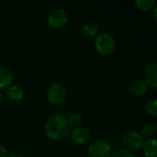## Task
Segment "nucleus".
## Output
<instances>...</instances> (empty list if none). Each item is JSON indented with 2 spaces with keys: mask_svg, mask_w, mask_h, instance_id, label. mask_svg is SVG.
I'll list each match as a JSON object with an SVG mask.
<instances>
[{
  "mask_svg": "<svg viewBox=\"0 0 157 157\" xmlns=\"http://www.w3.org/2000/svg\"><path fill=\"white\" fill-rule=\"evenodd\" d=\"M68 122L70 126H74V127H78V125H80V123L82 122V117L80 114L78 113H73L70 115Z\"/></svg>",
  "mask_w": 157,
  "mask_h": 157,
  "instance_id": "18",
  "label": "nucleus"
},
{
  "mask_svg": "<svg viewBox=\"0 0 157 157\" xmlns=\"http://www.w3.org/2000/svg\"><path fill=\"white\" fill-rule=\"evenodd\" d=\"M129 89L131 91V93L135 96V97H142L144 95H145L148 92L149 86L146 84V82L144 80L142 79H136L134 81H132L129 86Z\"/></svg>",
  "mask_w": 157,
  "mask_h": 157,
  "instance_id": "9",
  "label": "nucleus"
},
{
  "mask_svg": "<svg viewBox=\"0 0 157 157\" xmlns=\"http://www.w3.org/2000/svg\"><path fill=\"white\" fill-rule=\"evenodd\" d=\"M115 40L109 32H101L97 35L95 40V47L97 52L101 55H109L115 50Z\"/></svg>",
  "mask_w": 157,
  "mask_h": 157,
  "instance_id": "2",
  "label": "nucleus"
},
{
  "mask_svg": "<svg viewBox=\"0 0 157 157\" xmlns=\"http://www.w3.org/2000/svg\"><path fill=\"white\" fill-rule=\"evenodd\" d=\"M13 81L12 72L6 67H0V89L8 88Z\"/></svg>",
  "mask_w": 157,
  "mask_h": 157,
  "instance_id": "10",
  "label": "nucleus"
},
{
  "mask_svg": "<svg viewBox=\"0 0 157 157\" xmlns=\"http://www.w3.org/2000/svg\"><path fill=\"white\" fill-rule=\"evenodd\" d=\"M83 31L87 37H96L98 33V26L92 21L86 22L83 26Z\"/></svg>",
  "mask_w": 157,
  "mask_h": 157,
  "instance_id": "13",
  "label": "nucleus"
},
{
  "mask_svg": "<svg viewBox=\"0 0 157 157\" xmlns=\"http://www.w3.org/2000/svg\"><path fill=\"white\" fill-rule=\"evenodd\" d=\"M109 157H136V155L132 152L125 148H120L115 150L112 154H110Z\"/></svg>",
  "mask_w": 157,
  "mask_h": 157,
  "instance_id": "17",
  "label": "nucleus"
},
{
  "mask_svg": "<svg viewBox=\"0 0 157 157\" xmlns=\"http://www.w3.org/2000/svg\"><path fill=\"white\" fill-rule=\"evenodd\" d=\"M78 157H86V156H78Z\"/></svg>",
  "mask_w": 157,
  "mask_h": 157,
  "instance_id": "23",
  "label": "nucleus"
},
{
  "mask_svg": "<svg viewBox=\"0 0 157 157\" xmlns=\"http://www.w3.org/2000/svg\"><path fill=\"white\" fill-rule=\"evenodd\" d=\"M156 14H157V9H156V7H155V8L154 9V17H155V20L157 19Z\"/></svg>",
  "mask_w": 157,
  "mask_h": 157,
  "instance_id": "20",
  "label": "nucleus"
},
{
  "mask_svg": "<svg viewBox=\"0 0 157 157\" xmlns=\"http://www.w3.org/2000/svg\"><path fill=\"white\" fill-rule=\"evenodd\" d=\"M144 143V139L142 134L136 131H131L126 132L122 137V144L126 147L125 149L131 150H138L143 147Z\"/></svg>",
  "mask_w": 157,
  "mask_h": 157,
  "instance_id": "5",
  "label": "nucleus"
},
{
  "mask_svg": "<svg viewBox=\"0 0 157 157\" xmlns=\"http://www.w3.org/2000/svg\"><path fill=\"white\" fill-rule=\"evenodd\" d=\"M91 138L90 132L85 127H75L71 132V139L76 145H84L89 142Z\"/></svg>",
  "mask_w": 157,
  "mask_h": 157,
  "instance_id": "7",
  "label": "nucleus"
},
{
  "mask_svg": "<svg viewBox=\"0 0 157 157\" xmlns=\"http://www.w3.org/2000/svg\"><path fill=\"white\" fill-rule=\"evenodd\" d=\"M0 157H6V150L3 145H0Z\"/></svg>",
  "mask_w": 157,
  "mask_h": 157,
  "instance_id": "19",
  "label": "nucleus"
},
{
  "mask_svg": "<svg viewBox=\"0 0 157 157\" xmlns=\"http://www.w3.org/2000/svg\"><path fill=\"white\" fill-rule=\"evenodd\" d=\"M157 63L156 61H153L147 64L145 68V82L153 89H155L157 86Z\"/></svg>",
  "mask_w": 157,
  "mask_h": 157,
  "instance_id": "8",
  "label": "nucleus"
},
{
  "mask_svg": "<svg viewBox=\"0 0 157 157\" xmlns=\"http://www.w3.org/2000/svg\"><path fill=\"white\" fill-rule=\"evenodd\" d=\"M47 100L53 106L62 105L66 98V90L63 86L53 83L47 89Z\"/></svg>",
  "mask_w": 157,
  "mask_h": 157,
  "instance_id": "3",
  "label": "nucleus"
},
{
  "mask_svg": "<svg viewBox=\"0 0 157 157\" xmlns=\"http://www.w3.org/2000/svg\"><path fill=\"white\" fill-rule=\"evenodd\" d=\"M7 157H23L22 155H9V156Z\"/></svg>",
  "mask_w": 157,
  "mask_h": 157,
  "instance_id": "21",
  "label": "nucleus"
},
{
  "mask_svg": "<svg viewBox=\"0 0 157 157\" xmlns=\"http://www.w3.org/2000/svg\"><path fill=\"white\" fill-rule=\"evenodd\" d=\"M44 129L47 136L55 142L64 140L71 132V126L69 125L67 118L61 113H55L50 116L45 122Z\"/></svg>",
  "mask_w": 157,
  "mask_h": 157,
  "instance_id": "1",
  "label": "nucleus"
},
{
  "mask_svg": "<svg viewBox=\"0 0 157 157\" xmlns=\"http://www.w3.org/2000/svg\"><path fill=\"white\" fill-rule=\"evenodd\" d=\"M135 6L143 11H151L155 8V0H136L134 2Z\"/></svg>",
  "mask_w": 157,
  "mask_h": 157,
  "instance_id": "14",
  "label": "nucleus"
},
{
  "mask_svg": "<svg viewBox=\"0 0 157 157\" xmlns=\"http://www.w3.org/2000/svg\"><path fill=\"white\" fill-rule=\"evenodd\" d=\"M6 94L8 98H10L13 101H17L23 98L24 91L19 86H11L7 88Z\"/></svg>",
  "mask_w": 157,
  "mask_h": 157,
  "instance_id": "12",
  "label": "nucleus"
},
{
  "mask_svg": "<svg viewBox=\"0 0 157 157\" xmlns=\"http://www.w3.org/2000/svg\"><path fill=\"white\" fill-rule=\"evenodd\" d=\"M67 19L68 16L66 11L60 7L52 9L47 17L48 24L54 29H59L64 26L67 22Z\"/></svg>",
  "mask_w": 157,
  "mask_h": 157,
  "instance_id": "6",
  "label": "nucleus"
},
{
  "mask_svg": "<svg viewBox=\"0 0 157 157\" xmlns=\"http://www.w3.org/2000/svg\"><path fill=\"white\" fill-rule=\"evenodd\" d=\"M145 109L146 111L152 115V116H156L157 115V99L156 98H150L146 104H145Z\"/></svg>",
  "mask_w": 157,
  "mask_h": 157,
  "instance_id": "16",
  "label": "nucleus"
},
{
  "mask_svg": "<svg viewBox=\"0 0 157 157\" xmlns=\"http://www.w3.org/2000/svg\"><path fill=\"white\" fill-rule=\"evenodd\" d=\"M140 133L142 134V136L144 137V138H146V139H151V138H153V137L155 135V133H156V127H155V125L153 124V123H147V124H145V125L143 126V128H142Z\"/></svg>",
  "mask_w": 157,
  "mask_h": 157,
  "instance_id": "15",
  "label": "nucleus"
},
{
  "mask_svg": "<svg viewBox=\"0 0 157 157\" xmlns=\"http://www.w3.org/2000/svg\"><path fill=\"white\" fill-rule=\"evenodd\" d=\"M88 154L91 157H109L111 154L110 144L106 140L98 139L89 145Z\"/></svg>",
  "mask_w": 157,
  "mask_h": 157,
  "instance_id": "4",
  "label": "nucleus"
},
{
  "mask_svg": "<svg viewBox=\"0 0 157 157\" xmlns=\"http://www.w3.org/2000/svg\"><path fill=\"white\" fill-rule=\"evenodd\" d=\"M156 140L155 138L147 139L143 144V150L145 157H157Z\"/></svg>",
  "mask_w": 157,
  "mask_h": 157,
  "instance_id": "11",
  "label": "nucleus"
},
{
  "mask_svg": "<svg viewBox=\"0 0 157 157\" xmlns=\"http://www.w3.org/2000/svg\"><path fill=\"white\" fill-rule=\"evenodd\" d=\"M2 99H3V96H2V93L0 92V103L2 102Z\"/></svg>",
  "mask_w": 157,
  "mask_h": 157,
  "instance_id": "22",
  "label": "nucleus"
}]
</instances>
